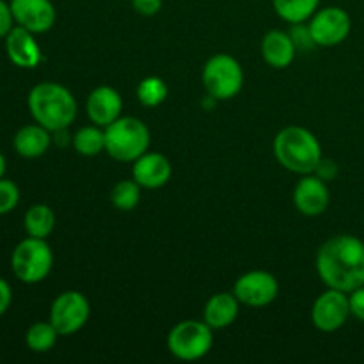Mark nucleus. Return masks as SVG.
<instances>
[{
    "mask_svg": "<svg viewBox=\"0 0 364 364\" xmlns=\"http://www.w3.org/2000/svg\"><path fill=\"white\" fill-rule=\"evenodd\" d=\"M316 272L327 288L345 294L364 284V242L354 235H336L320 245Z\"/></svg>",
    "mask_w": 364,
    "mask_h": 364,
    "instance_id": "nucleus-1",
    "label": "nucleus"
},
{
    "mask_svg": "<svg viewBox=\"0 0 364 364\" xmlns=\"http://www.w3.org/2000/svg\"><path fill=\"white\" fill-rule=\"evenodd\" d=\"M32 119L50 132H64L77 117L78 105L73 92L57 82H39L27 96Z\"/></svg>",
    "mask_w": 364,
    "mask_h": 364,
    "instance_id": "nucleus-2",
    "label": "nucleus"
},
{
    "mask_svg": "<svg viewBox=\"0 0 364 364\" xmlns=\"http://www.w3.org/2000/svg\"><path fill=\"white\" fill-rule=\"evenodd\" d=\"M274 155L287 171L295 174H313L322 156V146L316 135L304 127L283 128L274 139Z\"/></svg>",
    "mask_w": 364,
    "mask_h": 364,
    "instance_id": "nucleus-3",
    "label": "nucleus"
},
{
    "mask_svg": "<svg viewBox=\"0 0 364 364\" xmlns=\"http://www.w3.org/2000/svg\"><path fill=\"white\" fill-rule=\"evenodd\" d=\"M151 144V134L137 117H117L105 128V151L117 162H132L144 155Z\"/></svg>",
    "mask_w": 364,
    "mask_h": 364,
    "instance_id": "nucleus-4",
    "label": "nucleus"
},
{
    "mask_svg": "<svg viewBox=\"0 0 364 364\" xmlns=\"http://www.w3.org/2000/svg\"><path fill=\"white\" fill-rule=\"evenodd\" d=\"M53 267V252L46 238L27 237L18 242L11 255V270L25 284H38L48 277Z\"/></svg>",
    "mask_w": 364,
    "mask_h": 364,
    "instance_id": "nucleus-5",
    "label": "nucleus"
},
{
    "mask_svg": "<svg viewBox=\"0 0 364 364\" xmlns=\"http://www.w3.org/2000/svg\"><path fill=\"white\" fill-rule=\"evenodd\" d=\"M203 85L212 98L219 102L231 100L244 87V70L233 55L217 53L203 68Z\"/></svg>",
    "mask_w": 364,
    "mask_h": 364,
    "instance_id": "nucleus-6",
    "label": "nucleus"
},
{
    "mask_svg": "<svg viewBox=\"0 0 364 364\" xmlns=\"http://www.w3.org/2000/svg\"><path fill=\"white\" fill-rule=\"evenodd\" d=\"M213 347V329L203 320L178 322L167 336V348L180 361H199Z\"/></svg>",
    "mask_w": 364,
    "mask_h": 364,
    "instance_id": "nucleus-7",
    "label": "nucleus"
},
{
    "mask_svg": "<svg viewBox=\"0 0 364 364\" xmlns=\"http://www.w3.org/2000/svg\"><path fill=\"white\" fill-rule=\"evenodd\" d=\"M91 306L84 294L77 290L63 291L55 297L50 308V322L60 336H71L87 323Z\"/></svg>",
    "mask_w": 364,
    "mask_h": 364,
    "instance_id": "nucleus-8",
    "label": "nucleus"
},
{
    "mask_svg": "<svg viewBox=\"0 0 364 364\" xmlns=\"http://www.w3.org/2000/svg\"><path fill=\"white\" fill-rule=\"evenodd\" d=\"M308 28L315 46H326V48L336 46L350 34V14L338 6L323 7L309 18Z\"/></svg>",
    "mask_w": 364,
    "mask_h": 364,
    "instance_id": "nucleus-9",
    "label": "nucleus"
},
{
    "mask_svg": "<svg viewBox=\"0 0 364 364\" xmlns=\"http://www.w3.org/2000/svg\"><path fill=\"white\" fill-rule=\"evenodd\" d=\"M235 297L249 308H265L279 295V283L276 276L267 270H251L235 281Z\"/></svg>",
    "mask_w": 364,
    "mask_h": 364,
    "instance_id": "nucleus-10",
    "label": "nucleus"
},
{
    "mask_svg": "<svg viewBox=\"0 0 364 364\" xmlns=\"http://www.w3.org/2000/svg\"><path fill=\"white\" fill-rule=\"evenodd\" d=\"M350 311L348 294L334 288H327L316 297L311 308V322L322 333H334L347 323Z\"/></svg>",
    "mask_w": 364,
    "mask_h": 364,
    "instance_id": "nucleus-11",
    "label": "nucleus"
},
{
    "mask_svg": "<svg viewBox=\"0 0 364 364\" xmlns=\"http://www.w3.org/2000/svg\"><path fill=\"white\" fill-rule=\"evenodd\" d=\"M16 25L43 34L55 25L57 11L52 0H9Z\"/></svg>",
    "mask_w": 364,
    "mask_h": 364,
    "instance_id": "nucleus-12",
    "label": "nucleus"
},
{
    "mask_svg": "<svg viewBox=\"0 0 364 364\" xmlns=\"http://www.w3.org/2000/svg\"><path fill=\"white\" fill-rule=\"evenodd\" d=\"M331 201L327 181L313 174H304L294 188V205L302 215L318 217L327 210Z\"/></svg>",
    "mask_w": 364,
    "mask_h": 364,
    "instance_id": "nucleus-13",
    "label": "nucleus"
},
{
    "mask_svg": "<svg viewBox=\"0 0 364 364\" xmlns=\"http://www.w3.org/2000/svg\"><path fill=\"white\" fill-rule=\"evenodd\" d=\"M34 32L14 25L13 31L6 36V53L7 59L18 68L32 70L43 60L41 46L36 41Z\"/></svg>",
    "mask_w": 364,
    "mask_h": 364,
    "instance_id": "nucleus-14",
    "label": "nucleus"
},
{
    "mask_svg": "<svg viewBox=\"0 0 364 364\" xmlns=\"http://www.w3.org/2000/svg\"><path fill=\"white\" fill-rule=\"evenodd\" d=\"M171 174H173V166L169 159L156 151H146L135 160L132 167V178L142 188H149V191L162 188L164 185L169 183Z\"/></svg>",
    "mask_w": 364,
    "mask_h": 364,
    "instance_id": "nucleus-15",
    "label": "nucleus"
},
{
    "mask_svg": "<svg viewBox=\"0 0 364 364\" xmlns=\"http://www.w3.org/2000/svg\"><path fill=\"white\" fill-rule=\"evenodd\" d=\"M85 110H87V116L92 124L107 128L109 124H112L117 117H121L123 98H121L119 92L114 87H110V85H100V87L92 89L91 95L87 96Z\"/></svg>",
    "mask_w": 364,
    "mask_h": 364,
    "instance_id": "nucleus-16",
    "label": "nucleus"
},
{
    "mask_svg": "<svg viewBox=\"0 0 364 364\" xmlns=\"http://www.w3.org/2000/svg\"><path fill=\"white\" fill-rule=\"evenodd\" d=\"M297 45L290 32L269 31L262 39V57L274 70H284L294 63L297 55Z\"/></svg>",
    "mask_w": 364,
    "mask_h": 364,
    "instance_id": "nucleus-17",
    "label": "nucleus"
},
{
    "mask_svg": "<svg viewBox=\"0 0 364 364\" xmlns=\"http://www.w3.org/2000/svg\"><path fill=\"white\" fill-rule=\"evenodd\" d=\"M238 313H240V301L235 297V294H226V291H219L213 297L208 299L205 304V311H203V320L215 329H226L231 323L237 320Z\"/></svg>",
    "mask_w": 364,
    "mask_h": 364,
    "instance_id": "nucleus-18",
    "label": "nucleus"
},
{
    "mask_svg": "<svg viewBox=\"0 0 364 364\" xmlns=\"http://www.w3.org/2000/svg\"><path fill=\"white\" fill-rule=\"evenodd\" d=\"M52 132L39 123L25 124L16 132L13 139L14 151L23 159H39L48 151L52 144Z\"/></svg>",
    "mask_w": 364,
    "mask_h": 364,
    "instance_id": "nucleus-19",
    "label": "nucleus"
},
{
    "mask_svg": "<svg viewBox=\"0 0 364 364\" xmlns=\"http://www.w3.org/2000/svg\"><path fill=\"white\" fill-rule=\"evenodd\" d=\"M23 228L28 237L36 238H48L52 231L55 230V212L48 205H32L25 212Z\"/></svg>",
    "mask_w": 364,
    "mask_h": 364,
    "instance_id": "nucleus-20",
    "label": "nucleus"
},
{
    "mask_svg": "<svg viewBox=\"0 0 364 364\" xmlns=\"http://www.w3.org/2000/svg\"><path fill=\"white\" fill-rule=\"evenodd\" d=\"M274 11L288 23H304L318 11L320 0H272Z\"/></svg>",
    "mask_w": 364,
    "mask_h": 364,
    "instance_id": "nucleus-21",
    "label": "nucleus"
},
{
    "mask_svg": "<svg viewBox=\"0 0 364 364\" xmlns=\"http://www.w3.org/2000/svg\"><path fill=\"white\" fill-rule=\"evenodd\" d=\"M75 151L82 156H96L105 151V128L96 127H82L71 139Z\"/></svg>",
    "mask_w": 364,
    "mask_h": 364,
    "instance_id": "nucleus-22",
    "label": "nucleus"
},
{
    "mask_svg": "<svg viewBox=\"0 0 364 364\" xmlns=\"http://www.w3.org/2000/svg\"><path fill=\"white\" fill-rule=\"evenodd\" d=\"M60 334L57 333L55 327L52 326V322H36L25 333V343L36 354H45L50 352L57 343V338Z\"/></svg>",
    "mask_w": 364,
    "mask_h": 364,
    "instance_id": "nucleus-23",
    "label": "nucleus"
},
{
    "mask_svg": "<svg viewBox=\"0 0 364 364\" xmlns=\"http://www.w3.org/2000/svg\"><path fill=\"white\" fill-rule=\"evenodd\" d=\"M141 185L132 180H121L110 191V201L119 212H132L141 201Z\"/></svg>",
    "mask_w": 364,
    "mask_h": 364,
    "instance_id": "nucleus-24",
    "label": "nucleus"
},
{
    "mask_svg": "<svg viewBox=\"0 0 364 364\" xmlns=\"http://www.w3.org/2000/svg\"><path fill=\"white\" fill-rule=\"evenodd\" d=\"M167 95H169V85L166 80L156 75L153 77H146L141 84L137 85V100L144 107H159L166 102Z\"/></svg>",
    "mask_w": 364,
    "mask_h": 364,
    "instance_id": "nucleus-25",
    "label": "nucleus"
},
{
    "mask_svg": "<svg viewBox=\"0 0 364 364\" xmlns=\"http://www.w3.org/2000/svg\"><path fill=\"white\" fill-rule=\"evenodd\" d=\"M20 203V188L13 180L0 178V215L13 212Z\"/></svg>",
    "mask_w": 364,
    "mask_h": 364,
    "instance_id": "nucleus-26",
    "label": "nucleus"
},
{
    "mask_svg": "<svg viewBox=\"0 0 364 364\" xmlns=\"http://www.w3.org/2000/svg\"><path fill=\"white\" fill-rule=\"evenodd\" d=\"M14 25H16V21H14L13 11H11V4L6 0H0V39H6V36L14 28Z\"/></svg>",
    "mask_w": 364,
    "mask_h": 364,
    "instance_id": "nucleus-27",
    "label": "nucleus"
},
{
    "mask_svg": "<svg viewBox=\"0 0 364 364\" xmlns=\"http://www.w3.org/2000/svg\"><path fill=\"white\" fill-rule=\"evenodd\" d=\"M132 6L142 16H155L162 9V0H132Z\"/></svg>",
    "mask_w": 364,
    "mask_h": 364,
    "instance_id": "nucleus-28",
    "label": "nucleus"
},
{
    "mask_svg": "<svg viewBox=\"0 0 364 364\" xmlns=\"http://www.w3.org/2000/svg\"><path fill=\"white\" fill-rule=\"evenodd\" d=\"M348 297H350L352 315H354L358 320H361V322H364V284L363 287H359L358 290L350 291Z\"/></svg>",
    "mask_w": 364,
    "mask_h": 364,
    "instance_id": "nucleus-29",
    "label": "nucleus"
},
{
    "mask_svg": "<svg viewBox=\"0 0 364 364\" xmlns=\"http://www.w3.org/2000/svg\"><path fill=\"white\" fill-rule=\"evenodd\" d=\"M315 174H316V176L322 178L323 181L334 180V178H336V174H338V166L333 162V160L322 159V160H320L318 167H316Z\"/></svg>",
    "mask_w": 364,
    "mask_h": 364,
    "instance_id": "nucleus-30",
    "label": "nucleus"
},
{
    "mask_svg": "<svg viewBox=\"0 0 364 364\" xmlns=\"http://www.w3.org/2000/svg\"><path fill=\"white\" fill-rule=\"evenodd\" d=\"M13 302V288L4 277H0V316L6 315L7 309L11 308Z\"/></svg>",
    "mask_w": 364,
    "mask_h": 364,
    "instance_id": "nucleus-31",
    "label": "nucleus"
},
{
    "mask_svg": "<svg viewBox=\"0 0 364 364\" xmlns=\"http://www.w3.org/2000/svg\"><path fill=\"white\" fill-rule=\"evenodd\" d=\"M6 169H7L6 156H4V153L0 151V178H4V176H6Z\"/></svg>",
    "mask_w": 364,
    "mask_h": 364,
    "instance_id": "nucleus-32",
    "label": "nucleus"
}]
</instances>
